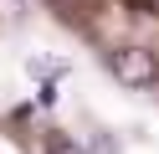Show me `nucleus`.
<instances>
[{
	"label": "nucleus",
	"instance_id": "obj_1",
	"mask_svg": "<svg viewBox=\"0 0 159 154\" xmlns=\"http://www.w3.org/2000/svg\"><path fill=\"white\" fill-rule=\"evenodd\" d=\"M108 67H113V77L123 82V87H149V82L159 77L154 51H144V46H118L113 57H108Z\"/></svg>",
	"mask_w": 159,
	"mask_h": 154
},
{
	"label": "nucleus",
	"instance_id": "obj_2",
	"mask_svg": "<svg viewBox=\"0 0 159 154\" xmlns=\"http://www.w3.org/2000/svg\"><path fill=\"white\" fill-rule=\"evenodd\" d=\"M52 154H82V149H77V144H57Z\"/></svg>",
	"mask_w": 159,
	"mask_h": 154
}]
</instances>
